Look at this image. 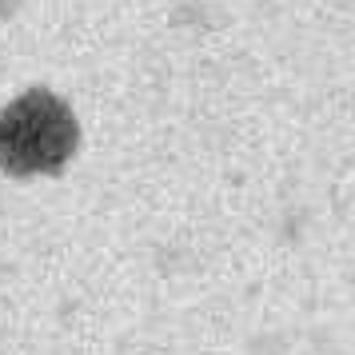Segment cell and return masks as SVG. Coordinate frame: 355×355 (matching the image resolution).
Wrapping results in <instances>:
<instances>
[{"mask_svg": "<svg viewBox=\"0 0 355 355\" xmlns=\"http://www.w3.org/2000/svg\"><path fill=\"white\" fill-rule=\"evenodd\" d=\"M76 148V120L60 100L36 88L0 116V164L17 176L56 172Z\"/></svg>", "mask_w": 355, "mask_h": 355, "instance_id": "1", "label": "cell"}]
</instances>
